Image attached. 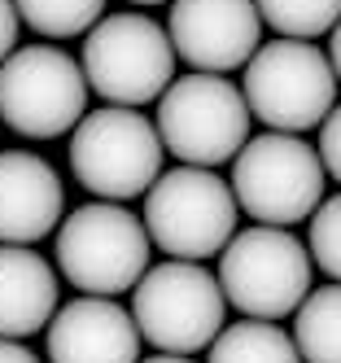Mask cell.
<instances>
[{"label": "cell", "instance_id": "obj_1", "mask_svg": "<svg viewBox=\"0 0 341 363\" xmlns=\"http://www.w3.org/2000/svg\"><path fill=\"white\" fill-rule=\"evenodd\" d=\"M153 237L123 201H88L57 228V272L79 294H131L149 272Z\"/></svg>", "mask_w": 341, "mask_h": 363}, {"label": "cell", "instance_id": "obj_2", "mask_svg": "<svg viewBox=\"0 0 341 363\" xmlns=\"http://www.w3.org/2000/svg\"><path fill=\"white\" fill-rule=\"evenodd\" d=\"M337 70L324 48L311 40H272L262 44L245 66V101L250 114L267 132L306 136L311 127H324L337 110Z\"/></svg>", "mask_w": 341, "mask_h": 363}, {"label": "cell", "instance_id": "obj_3", "mask_svg": "<svg viewBox=\"0 0 341 363\" xmlns=\"http://www.w3.org/2000/svg\"><path fill=\"white\" fill-rule=\"evenodd\" d=\"M131 315L157 354H197L228 328V294L201 263L167 258L131 289Z\"/></svg>", "mask_w": 341, "mask_h": 363}, {"label": "cell", "instance_id": "obj_4", "mask_svg": "<svg viewBox=\"0 0 341 363\" xmlns=\"http://www.w3.org/2000/svg\"><path fill=\"white\" fill-rule=\"evenodd\" d=\"M162 132L131 106L92 110L70 136V171L101 201L145 197L162 179Z\"/></svg>", "mask_w": 341, "mask_h": 363}, {"label": "cell", "instance_id": "obj_5", "mask_svg": "<svg viewBox=\"0 0 341 363\" xmlns=\"http://www.w3.org/2000/svg\"><path fill=\"white\" fill-rule=\"evenodd\" d=\"M157 132L171 158L215 171L250 145V101L223 74H184L157 101Z\"/></svg>", "mask_w": 341, "mask_h": 363}, {"label": "cell", "instance_id": "obj_6", "mask_svg": "<svg viewBox=\"0 0 341 363\" xmlns=\"http://www.w3.org/2000/svg\"><path fill=\"white\" fill-rule=\"evenodd\" d=\"M311 250L289 228L254 223L236 232L219 254V284L245 320H284L298 315L311 298Z\"/></svg>", "mask_w": 341, "mask_h": 363}, {"label": "cell", "instance_id": "obj_7", "mask_svg": "<svg viewBox=\"0 0 341 363\" xmlns=\"http://www.w3.org/2000/svg\"><path fill=\"white\" fill-rule=\"evenodd\" d=\"M324 158L302 136L262 132L232 158V193L236 206L254 223L289 228L324 206Z\"/></svg>", "mask_w": 341, "mask_h": 363}, {"label": "cell", "instance_id": "obj_8", "mask_svg": "<svg viewBox=\"0 0 341 363\" xmlns=\"http://www.w3.org/2000/svg\"><path fill=\"white\" fill-rule=\"evenodd\" d=\"M236 193L206 167H175L145 193V228L167 258L201 263L236 237Z\"/></svg>", "mask_w": 341, "mask_h": 363}, {"label": "cell", "instance_id": "obj_9", "mask_svg": "<svg viewBox=\"0 0 341 363\" xmlns=\"http://www.w3.org/2000/svg\"><path fill=\"white\" fill-rule=\"evenodd\" d=\"M84 74L96 96L110 106H145L162 101L175 84V44L162 22L145 13H110L84 40Z\"/></svg>", "mask_w": 341, "mask_h": 363}, {"label": "cell", "instance_id": "obj_10", "mask_svg": "<svg viewBox=\"0 0 341 363\" xmlns=\"http://www.w3.org/2000/svg\"><path fill=\"white\" fill-rule=\"evenodd\" d=\"M84 62L52 44H26L0 66V118L18 136L52 140L88 118Z\"/></svg>", "mask_w": 341, "mask_h": 363}, {"label": "cell", "instance_id": "obj_11", "mask_svg": "<svg viewBox=\"0 0 341 363\" xmlns=\"http://www.w3.org/2000/svg\"><path fill=\"white\" fill-rule=\"evenodd\" d=\"M167 31L179 62L201 74H228L262 48V13L258 0H171Z\"/></svg>", "mask_w": 341, "mask_h": 363}, {"label": "cell", "instance_id": "obj_12", "mask_svg": "<svg viewBox=\"0 0 341 363\" xmlns=\"http://www.w3.org/2000/svg\"><path fill=\"white\" fill-rule=\"evenodd\" d=\"M140 328L136 315L114 298H74L48 324V359L52 363H140Z\"/></svg>", "mask_w": 341, "mask_h": 363}, {"label": "cell", "instance_id": "obj_13", "mask_svg": "<svg viewBox=\"0 0 341 363\" xmlns=\"http://www.w3.org/2000/svg\"><path fill=\"white\" fill-rule=\"evenodd\" d=\"M62 179L35 153H0V245H35L62 228Z\"/></svg>", "mask_w": 341, "mask_h": 363}, {"label": "cell", "instance_id": "obj_14", "mask_svg": "<svg viewBox=\"0 0 341 363\" xmlns=\"http://www.w3.org/2000/svg\"><path fill=\"white\" fill-rule=\"evenodd\" d=\"M57 272L31 245H0V337L48 333L57 315Z\"/></svg>", "mask_w": 341, "mask_h": 363}, {"label": "cell", "instance_id": "obj_15", "mask_svg": "<svg viewBox=\"0 0 341 363\" xmlns=\"http://www.w3.org/2000/svg\"><path fill=\"white\" fill-rule=\"evenodd\" d=\"M210 363H302L294 333L276 328L272 320H241L215 337Z\"/></svg>", "mask_w": 341, "mask_h": 363}, {"label": "cell", "instance_id": "obj_16", "mask_svg": "<svg viewBox=\"0 0 341 363\" xmlns=\"http://www.w3.org/2000/svg\"><path fill=\"white\" fill-rule=\"evenodd\" d=\"M294 342L302 363H341V284L315 289L294 315Z\"/></svg>", "mask_w": 341, "mask_h": 363}, {"label": "cell", "instance_id": "obj_17", "mask_svg": "<svg viewBox=\"0 0 341 363\" xmlns=\"http://www.w3.org/2000/svg\"><path fill=\"white\" fill-rule=\"evenodd\" d=\"M13 5H18L26 27L48 35V40L88 35L105 13V0H13Z\"/></svg>", "mask_w": 341, "mask_h": 363}, {"label": "cell", "instance_id": "obj_18", "mask_svg": "<svg viewBox=\"0 0 341 363\" xmlns=\"http://www.w3.org/2000/svg\"><path fill=\"white\" fill-rule=\"evenodd\" d=\"M258 13L284 40H315L324 31L332 35L341 22V0H258Z\"/></svg>", "mask_w": 341, "mask_h": 363}, {"label": "cell", "instance_id": "obj_19", "mask_svg": "<svg viewBox=\"0 0 341 363\" xmlns=\"http://www.w3.org/2000/svg\"><path fill=\"white\" fill-rule=\"evenodd\" d=\"M306 250L315 258V267L328 272L341 284V193L324 197V206L311 215V232H306Z\"/></svg>", "mask_w": 341, "mask_h": 363}, {"label": "cell", "instance_id": "obj_20", "mask_svg": "<svg viewBox=\"0 0 341 363\" xmlns=\"http://www.w3.org/2000/svg\"><path fill=\"white\" fill-rule=\"evenodd\" d=\"M320 158H324V171L341 184V106L320 127Z\"/></svg>", "mask_w": 341, "mask_h": 363}, {"label": "cell", "instance_id": "obj_21", "mask_svg": "<svg viewBox=\"0 0 341 363\" xmlns=\"http://www.w3.org/2000/svg\"><path fill=\"white\" fill-rule=\"evenodd\" d=\"M18 22H22L18 5L13 0H0V66L18 53Z\"/></svg>", "mask_w": 341, "mask_h": 363}, {"label": "cell", "instance_id": "obj_22", "mask_svg": "<svg viewBox=\"0 0 341 363\" xmlns=\"http://www.w3.org/2000/svg\"><path fill=\"white\" fill-rule=\"evenodd\" d=\"M0 363H40V359L22 342H13V337H0Z\"/></svg>", "mask_w": 341, "mask_h": 363}, {"label": "cell", "instance_id": "obj_23", "mask_svg": "<svg viewBox=\"0 0 341 363\" xmlns=\"http://www.w3.org/2000/svg\"><path fill=\"white\" fill-rule=\"evenodd\" d=\"M328 57H332V70H337V79H341V22L332 27V40H328Z\"/></svg>", "mask_w": 341, "mask_h": 363}, {"label": "cell", "instance_id": "obj_24", "mask_svg": "<svg viewBox=\"0 0 341 363\" xmlns=\"http://www.w3.org/2000/svg\"><path fill=\"white\" fill-rule=\"evenodd\" d=\"M140 363H193L189 354H153V359H140Z\"/></svg>", "mask_w": 341, "mask_h": 363}, {"label": "cell", "instance_id": "obj_25", "mask_svg": "<svg viewBox=\"0 0 341 363\" xmlns=\"http://www.w3.org/2000/svg\"><path fill=\"white\" fill-rule=\"evenodd\" d=\"M131 5H162V0H131Z\"/></svg>", "mask_w": 341, "mask_h": 363}, {"label": "cell", "instance_id": "obj_26", "mask_svg": "<svg viewBox=\"0 0 341 363\" xmlns=\"http://www.w3.org/2000/svg\"><path fill=\"white\" fill-rule=\"evenodd\" d=\"M0 123H5V118H0Z\"/></svg>", "mask_w": 341, "mask_h": 363}]
</instances>
